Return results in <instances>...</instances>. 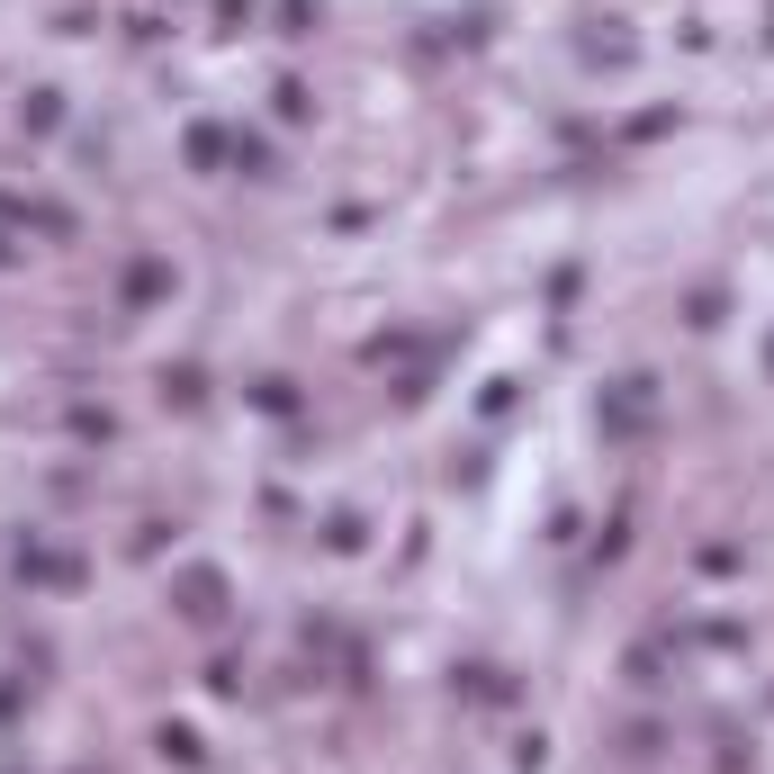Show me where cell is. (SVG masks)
Listing matches in <instances>:
<instances>
[{
    "label": "cell",
    "mask_w": 774,
    "mask_h": 774,
    "mask_svg": "<svg viewBox=\"0 0 774 774\" xmlns=\"http://www.w3.org/2000/svg\"><path fill=\"white\" fill-rule=\"evenodd\" d=\"M180 594H189V603H180V612H198V621H207V612H216V576H189V585H180Z\"/></svg>",
    "instance_id": "cell-1"
}]
</instances>
